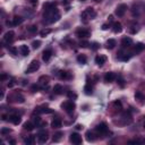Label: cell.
<instances>
[{"label":"cell","mask_w":145,"mask_h":145,"mask_svg":"<svg viewBox=\"0 0 145 145\" xmlns=\"http://www.w3.org/2000/svg\"><path fill=\"white\" fill-rule=\"evenodd\" d=\"M43 17H44V22L47 24H52L60 19V14L57 8H52L49 10H44Z\"/></svg>","instance_id":"1"},{"label":"cell","mask_w":145,"mask_h":145,"mask_svg":"<svg viewBox=\"0 0 145 145\" xmlns=\"http://www.w3.org/2000/svg\"><path fill=\"white\" fill-rule=\"evenodd\" d=\"M39 68H40V64H39V61H36V60H33V61L30 64V66L27 67L26 74H32V73H35V71L38 70Z\"/></svg>","instance_id":"2"},{"label":"cell","mask_w":145,"mask_h":145,"mask_svg":"<svg viewBox=\"0 0 145 145\" xmlns=\"http://www.w3.org/2000/svg\"><path fill=\"white\" fill-rule=\"evenodd\" d=\"M69 139H70V142L73 143V144H76V145L82 144V142H83L82 136H80L79 134H77V133H73V134H71L70 137H69Z\"/></svg>","instance_id":"3"},{"label":"cell","mask_w":145,"mask_h":145,"mask_svg":"<svg viewBox=\"0 0 145 145\" xmlns=\"http://www.w3.org/2000/svg\"><path fill=\"white\" fill-rule=\"evenodd\" d=\"M127 5H125V3H121V5H119L117 8H116V15L118 16V17H122L125 15V13L127 10Z\"/></svg>","instance_id":"4"},{"label":"cell","mask_w":145,"mask_h":145,"mask_svg":"<svg viewBox=\"0 0 145 145\" xmlns=\"http://www.w3.org/2000/svg\"><path fill=\"white\" fill-rule=\"evenodd\" d=\"M61 108H62V109H65L68 113H71L75 110L76 105H75L74 102H65V103L61 104Z\"/></svg>","instance_id":"5"},{"label":"cell","mask_w":145,"mask_h":145,"mask_svg":"<svg viewBox=\"0 0 145 145\" xmlns=\"http://www.w3.org/2000/svg\"><path fill=\"white\" fill-rule=\"evenodd\" d=\"M95 129H96V132H98L99 134H107L108 133V125L105 124V122H101V124H99L96 127H95Z\"/></svg>","instance_id":"6"},{"label":"cell","mask_w":145,"mask_h":145,"mask_svg":"<svg viewBox=\"0 0 145 145\" xmlns=\"http://www.w3.org/2000/svg\"><path fill=\"white\" fill-rule=\"evenodd\" d=\"M48 138H49V137H48V133L45 130H41V132L39 133L38 139H39V143H40V144H44L48 141Z\"/></svg>","instance_id":"7"},{"label":"cell","mask_w":145,"mask_h":145,"mask_svg":"<svg viewBox=\"0 0 145 145\" xmlns=\"http://www.w3.org/2000/svg\"><path fill=\"white\" fill-rule=\"evenodd\" d=\"M76 35L78 36V38H80V39H86V38H89V36L91 35V32H90L89 30H84V28H82V30L77 31Z\"/></svg>","instance_id":"8"},{"label":"cell","mask_w":145,"mask_h":145,"mask_svg":"<svg viewBox=\"0 0 145 145\" xmlns=\"http://www.w3.org/2000/svg\"><path fill=\"white\" fill-rule=\"evenodd\" d=\"M107 61V57L103 56V54H100V56H96L95 57V64L98 66H103Z\"/></svg>","instance_id":"9"},{"label":"cell","mask_w":145,"mask_h":145,"mask_svg":"<svg viewBox=\"0 0 145 145\" xmlns=\"http://www.w3.org/2000/svg\"><path fill=\"white\" fill-rule=\"evenodd\" d=\"M14 36H15V32H14V31H8V32L5 34V36H3V41L9 43V42H12L13 40H14Z\"/></svg>","instance_id":"10"},{"label":"cell","mask_w":145,"mask_h":145,"mask_svg":"<svg viewBox=\"0 0 145 145\" xmlns=\"http://www.w3.org/2000/svg\"><path fill=\"white\" fill-rule=\"evenodd\" d=\"M115 79H116V74L112 73V71H109V73H107L104 75V82L105 83H111Z\"/></svg>","instance_id":"11"},{"label":"cell","mask_w":145,"mask_h":145,"mask_svg":"<svg viewBox=\"0 0 145 145\" xmlns=\"http://www.w3.org/2000/svg\"><path fill=\"white\" fill-rule=\"evenodd\" d=\"M51 56H52V51H51L50 49H47V50H44L43 53H42V59H43V61H49Z\"/></svg>","instance_id":"12"},{"label":"cell","mask_w":145,"mask_h":145,"mask_svg":"<svg viewBox=\"0 0 145 145\" xmlns=\"http://www.w3.org/2000/svg\"><path fill=\"white\" fill-rule=\"evenodd\" d=\"M132 44H133V40H132L130 38H128V36H125V38L121 40V45L124 48H128Z\"/></svg>","instance_id":"13"},{"label":"cell","mask_w":145,"mask_h":145,"mask_svg":"<svg viewBox=\"0 0 145 145\" xmlns=\"http://www.w3.org/2000/svg\"><path fill=\"white\" fill-rule=\"evenodd\" d=\"M9 120H10L14 125H19L21 124V121H22L21 117H19L18 115H12L10 117H9Z\"/></svg>","instance_id":"14"},{"label":"cell","mask_w":145,"mask_h":145,"mask_svg":"<svg viewBox=\"0 0 145 145\" xmlns=\"http://www.w3.org/2000/svg\"><path fill=\"white\" fill-rule=\"evenodd\" d=\"M62 126V121L60 120L59 118H54L51 122V127L52 128H60Z\"/></svg>","instance_id":"15"},{"label":"cell","mask_w":145,"mask_h":145,"mask_svg":"<svg viewBox=\"0 0 145 145\" xmlns=\"http://www.w3.org/2000/svg\"><path fill=\"white\" fill-rule=\"evenodd\" d=\"M112 30L115 33H120L122 31L121 24L119 23V22H115V23H113V26H112Z\"/></svg>","instance_id":"16"},{"label":"cell","mask_w":145,"mask_h":145,"mask_svg":"<svg viewBox=\"0 0 145 145\" xmlns=\"http://www.w3.org/2000/svg\"><path fill=\"white\" fill-rule=\"evenodd\" d=\"M85 12L87 13V15H89L90 19H93V18H95V16H96V13H95V10L92 7H89V8L85 9Z\"/></svg>","instance_id":"17"},{"label":"cell","mask_w":145,"mask_h":145,"mask_svg":"<svg viewBox=\"0 0 145 145\" xmlns=\"http://www.w3.org/2000/svg\"><path fill=\"white\" fill-rule=\"evenodd\" d=\"M145 45L143 43H137L135 47H134V50H133V53H139V52H142L143 49H144Z\"/></svg>","instance_id":"18"},{"label":"cell","mask_w":145,"mask_h":145,"mask_svg":"<svg viewBox=\"0 0 145 145\" xmlns=\"http://www.w3.org/2000/svg\"><path fill=\"white\" fill-rule=\"evenodd\" d=\"M23 22H24V18L21 17V16H15L14 19H13V24H14V26H18V25H21Z\"/></svg>","instance_id":"19"},{"label":"cell","mask_w":145,"mask_h":145,"mask_svg":"<svg viewBox=\"0 0 145 145\" xmlns=\"http://www.w3.org/2000/svg\"><path fill=\"white\" fill-rule=\"evenodd\" d=\"M135 98H136V100H138L141 103H144L145 102V95L143 94L142 92H136V93H135Z\"/></svg>","instance_id":"20"},{"label":"cell","mask_w":145,"mask_h":145,"mask_svg":"<svg viewBox=\"0 0 145 145\" xmlns=\"http://www.w3.org/2000/svg\"><path fill=\"white\" fill-rule=\"evenodd\" d=\"M116 44H117V43H116V40L109 39L107 41V45H105V47H107V49H110V50H111V49H113V48L116 47Z\"/></svg>","instance_id":"21"},{"label":"cell","mask_w":145,"mask_h":145,"mask_svg":"<svg viewBox=\"0 0 145 145\" xmlns=\"http://www.w3.org/2000/svg\"><path fill=\"white\" fill-rule=\"evenodd\" d=\"M25 144L26 145H33L34 143H35V137L33 136V135H31V136H27L26 138H25Z\"/></svg>","instance_id":"22"},{"label":"cell","mask_w":145,"mask_h":145,"mask_svg":"<svg viewBox=\"0 0 145 145\" xmlns=\"http://www.w3.org/2000/svg\"><path fill=\"white\" fill-rule=\"evenodd\" d=\"M21 53L23 54L24 57H26L30 54V49L27 45H21Z\"/></svg>","instance_id":"23"},{"label":"cell","mask_w":145,"mask_h":145,"mask_svg":"<svg viewBox=\"0 0 145 145\" xmlns=\"http://www.w3.org/2000/svg\"><path fill=\"white\" fill-rule=\"evenodd\" d=\"M53 92H54V94H61L62 92H64V89H62V86L60 84H56L53 86Z\"/></svg>","instance_id":"24"},{"label":"cell","mask_w":145,"mask_h":145,"mask_svg":"<svg viewBox=\"0 0 145 145\" xmlns=\"http://www.w3.org/2000/svg\"><path fill=\"white\" fill-rule=\"evenodd\" d=\"M57 7V3L56 2H47L43 5V9L44 10H49V9H52V8H56Z\"/></svg>","instance_id":"25"},{"label":"cell","mask_w":145,"mask_h":145,"mask_svg":"<svg viewBox=\"0 0 145 145\" xmlns=\"http://www.w3.org/2000/svg\"><path fill=\"white\" fill-rule=\"evenodd\" d=\"M59 77L61 79H68V78H70V75H69V73H67V71L61 70V71H59Z\"/></svg>","instance_id":"26"},{"label":"cell","mask_w":145,"mask_h":145,"mask_svg":"<svg viewBox=\"0 0 145 145\" xmlns=\"http://www.w3.org/2000/svg\"><path fill=\"white\" fill-rule=\"evenodd\" d=\"M92 90L93 89H92V86L90 85V84H86V85L84 86V93H85L86 95H91L92 92H93Z\"/></svg>","instance_id":"27"},{"label":"cell","mask_w":145,"mask_h":145,"mask_svg":"<svg viewBox=\"0 0 145 145\" xmlns=\"http://www.w3.org/2000/svg\"><path fill=\"white\" fill-rule=\"evenodd\" d=\"M77 61L79 62V64H82V65H85L87 59H86V57L84 54H79V56L77 57Z\"/></svg>","instance_id":"28"},{"label":"cell","mask_w":145,"mask_h":145,"mask_svg":"<svg viewBox=\"0 0 145 145\" xmlns=\"http://www.w3.org/2000/svg\"><path fill=\"white\" fill-rule=\"evenodd\" d=\"M86 139L89 141V142H93L95 139L94 135H93V133H92L91 130H89V132H86Z\"/></svg>","instance_id":"29"},{"label":"cell","mask_w":145,"mask_h":145,"mask_svg":"<svg viewBox=\"0 0 145 145\" xmlns=\"http://www.w3.org/2000/svg\"><path fill=\"white\" fill-rule=\"evenodd\" d=\"M24 129L31 132V130L34 129V125H33L32 122H25V124H24Z\"/></svg>","instance_id":"30"},{"label":"cell","mask_w":145,"mask_h":145,"mask_svg":"<svg viewBox=\"0 0 145 145\" xmlns=\"http://www.w3.org/2000/svg\"><path fill=\"white\" fill-rule=\"evenodd\" d=\"M61 136H62V133H61V132H59V133L54 134V135H53V137H52V141H53L54 143L59 142L60 139H61Z\"/></svg>","instance_id":"31"},{"label":"cell","mask_w":145,"mask_h":145,"mask_svg":"<svg viewBox=\"0 0 145 145\" xmlns=\"http://www.w3.org/2000/svg\"><path fill=\"white\" fill-rule=\"evenodd\" d=\"M89 18L90 17H89V15H87V13H86L85 10H84V12L80 14V19H82L84 23H87V19H89Z\"/></svg>","instance_id":"32"},{"label":"cell","mask_w":145,"mask_h":145,"mask_svg":"<svg viewBox=\"0 0 145 145\" xmlns=\"http://www.w3.org/2000/svg\"><path fill=\"white\" fill-rule=\"evenodd\" d=\"M39 82L41 84H43V85H45V84L49 83V77L48 76H41L40 77V79H39Z\"/></svg>","instance_id":"33"},{"label":"cell","mask_w":145,"mask_h":145,"mask_svg":"<svg viewBox=\"0 0 145 145\" xmlns=\"http://www.w3.org/2000/svg\"><path fill=\"white\" fill-rule=\"evenodd\" d=\"M50 33H51L50 28H44V30H42L41 32H40V35H41L42 38H45V36H47L48 34H50Z\"/></svg>","instance_id":"34"},{"label":"cell","mask_w":145,"mask_h":145,"mask_svg":"<svg viewBox=\"0 0 145 145\" xmlns=\"http://www.w3.org/2000/svg\"><path fill=\"white\" fill-rule=\"evenodd\" d=\"M36 112L38 113H51L52 112V110L49 109V108H43V109H38Z\"/></svg>","instance_id":"35"},{"label":"cell","mask_w":145,"mask_h":145,"mask_svg":"<svg viewBox=\"0 0 145 145\" xmlns=\"http://www.w3.org/2000/svg\"><path fill=\"white\" fill-rule=\"evenodd\" d=\"M32 47H33V49H39V48L41 47V41H40V40H36V41H33Z\"/></svg>","instance_id":"36"},{"label":"cell","mask_w":145,"mask_h":145,"mask_svg":"<svg viewBox=\"0 0 145 145\" xmlns=\"http://www.w3.org/2000/svg\"><path fill=\"white\" fill-rule=\"evenodd\" d=\"M67 96H68L70 100H75V99H77V95L75 94V93H73L71 91H69L68 93H67Z\"/></svg>","instance_id":"37"},{"label":"cell","mask_w":145,"mask_h":145,"mask_svg":"<svg viewBox=\"0 0 145 145\" xmlns=\"http://www.w3.org/2000/svg\"><path fill=\"white\" fill-rule=\"evenodd\" d=\"M31 90H32L33 93H36V92L40 91V86H39L38 84H33L32 87H31Z\"/></svg>","instance_id":"38"},{"label":"cell","mask_w":145,"mask_h":145,"mask_svg":"<svg viewBox=\"0 0 145 145\" xmlns=\"http://www.w3.org/2000/svg\"><path fill=\"white\" fill-rule=\"evenodd\" d=\"M113 107H115V108H118V109L120 110V109H121V101H120V100L115 101V102H113Z\"/></svg>","instance_id":"39"},{"label":"cell","mask_w":145,"mask_h":145,"mask_svg":"<svg viewBox=\"0 0 145 145\" xmlns=\"http://www.w3.org/2000/svg\"><path fill=\"white\" fill-rule=\"evenodd\" d=\"M9 52H10L12 54H14V56H16L18 51H17V49H16L15 47H10V48H9Z\"/></svg>","instance_id":"40"},{"label":"cell","mask_w":145,"mask_h":145,"mask_svg":"<svg viewBox=\"0 0 145 145\" xmlns=\"http://www.w3.org/2000/svg\"><path fill=\"white\" fill-rule=\"evenodd\" d=\"M89 45H91V44H90L87 41H82V42L79 43V47H80V48H87Z\"/></svg>","instance_id":"41"},{"label":"cell","mask_w":145,"mask_h":145,"mask_svg":"<svg viewBox=\"0 0 145 145\" xmlns=\"http://www.w3.org/2000/svg\"><path fill=\"white\" fill-rule=\"evenodd\" d=\"M28 31H30L31 33H35L36 31H38V27H36V25H32V26H30Z\"/></svg>","instance_id":"42"},{"label":"cell","mask_w":145,"mask_h":145,"mask_svg":"<svg viewBox=\"0 0 145 145\" xmlns=\"http://www.w3.org/2000/svg\"><path fill=\"white\" fill-rule=\"evenodd\" d=\"M10 132H12V130L9 129V128H2V129H1V134H2V135H6V134H9Z\"/></svg>","instance_id":"43"},{"label":"cell","mask_w":145,"mask_h":145,"mask_svg":"<svg viewBox=\"0 0 145 145\" xmlns=\"http://www.w3.org/2000/svg\"><path fill=\"white\" fill-rule=\"evenodd\" d=\"M99 47H100V45H99V43H96V42H94V43L92 44V49H93V50H98Z\"/></svg>","instance_id":"44"},{"label":"cell","mask_w":145,"mask_h":145,"mask_svg":"<svg viewBox=\"0 0 145 145\" xmlns=\"http://www.w3.org/2000/svg\"><path fill=\"white\" fill-rule=\"evenodd\" d=\"M118 83H119V85L121 86V87H124V86H125V83H124V79H122L121 77H119V79H118Z\"/></svg>","instance_id":"45"},{"label":"cell","mask_w":145,"mask_h":145,"mask_svg":"<svg viewBox=\"0 0 145 145\" xmlns=\"http://www.w3.org/2000/svg\"><path fill=\"white\" fill-rule=\"evenodd\" d=\"M139 143H141V141H138V139H134V141H129L128 144H139Z\"/></svg>","instance_id":"46"},{"label":"cell","mask_w":145,"mask_h":145,"mask_svg":"<svg viewBox=\"0 0 145 145\" xmlns=\"http://www.w3.org/2000/svg\"><path fill=\"white\" fill-rule=\"evenodd\" d=\"M15 85V80H14V78L13 79L9 80V83H8V87H13V86Z\"/></svg>","instance_id":"47"},{"label":"cell","mask_w":145,"mask_h":145,"mask_svg":"<svg viewBox=\"0 0 145 145\" xmlns=\"http://www.w3.org/2000/svg\"><path fill=\"white\" fill-rule=\"evenodd\" d=\"M7 78H8V76L6 74H1V76H0V79L1 80H6Z\"/></svg>","instance_id":"48"},{"label":"cell","mask_w":145,"mask_h":145,"mask_svg":"<svg viewBox=\"0 0 145 145\" xmlns=\"http://www.w3.org/2000/svg\"><path fill=\"white\" fill-rule=\"evenodd\" d=\"M16 101H17V102H19V103H23V102H24V98H23V96H18Z\"/></svg>","instance_id":"49"},{"label":"cell","mask_w":145,"mask_h":145,"mask_svg":"<svg viewBox=\"0 0 145 145\" xmlns=\"http://www.w3.org/2000/svg\"><path fill=\"white\" fill-rule=\"evenodd\" d=\"M30 1H31V3H32V5H33L34 7H35L36 5H38V0H30Z\"/></svg>","instance_id":"50"},{"label":"cell","mask_w":145,"mask_h":145,"mask_svg":"<svg viewBox=\"0 0 145 145\" xmlns=\"http://www.w3.org/2000/svg\"><path fill=\"white\" fill-rule=\"evenodd\" d=\"M102 30H103V31L108 30V25H107V24H103V25H102Z\"/></svg>","instance_id":"51"},{"label":"cell","mask_w":145,"mask_h":145,"mask_svg":"<svg viewBox=\"0 0 145 145\" xmlns=\"http://www.w3.org/2000/svg\"><path fill=\"white\" fill-rule=\"evenodd\" d=\"M1 119H2L3 121H5V120H7V116L6 115H2V116H1Z\"/></svg>","instance_id":"52"},{"label":"cell","mask_w":145,"mask_h":145,"mask_svg":"<svg viewBox=\"0 0 145 145\" xmlns=\"http://www.w3.org/2000/svg\"><path fill=\"white\" fill-rule=\"evenodd\" d=\"M108 19H109V22H112V21H113V16H112V15H110L109 17H108Z\"/></svg>","instance_id":"53"},{"label":"cell","mask_w":145,"mask_h":145,"mask_svg":"<svg viewBox=\"0 0 145 145\" xmlns=\"http://www.w3.org/2000/svg\"><path fill=\"white\" fill-rule=\"evenodd\" d=\"M82 128H83V126H82V125H77V126H76V129H78V130L82 129Z\"/></svg>","instance_id":"54"},{"label":"cell","mask_w":145,"mask_h":145,"mask_svg":"<svg viewBox=\"0 0 145 145\" xmlns=\"http://www.w3.org/2000/svg\"><path fill=\"white\" fill-rule=\"evenodd\" d=\"M9 143H10V144H13V145H15V144H16V142L14 141V139H12V141H9Z\"/></svg>","instance_id":"55"},{"label":"cell","mask_w":145,"mask_h":145,"mask_svg":"<svg viewBox=\"0 0 145 145\" xmlns=\"http://www.w3.org/2000/svg\"><path fill=\"white\" fill-rule=\"evenodd\" d=\"M95 2H101V1H102V0H94Z\"/></svg>","instance_id":"56"},{"label":"cell","mask_w":145,"mask_h":145,"mask_svg":"<svg viewBox=\"0 0 145 145\" xmlns=\"http://www.w3.org/2000/svg\"><path fill=\"white\" fill-rule=\"evenodd\" d=\"M144 128H145V120H144Z\"/></svg>","instance_id":"57"},{"label":"cell","mask_w":145,"mask_h":145,"mask_svg":"<svg viewBox=\"0 0 145 145\" xmlns=\"http://www.w3.org/2000/svg\"><path fill=\"white\" fill-rule=\"evenodd\" d=\"M144 143H145V141H144Z\"/></svg>","instance_id":"58"}]
</instances>
